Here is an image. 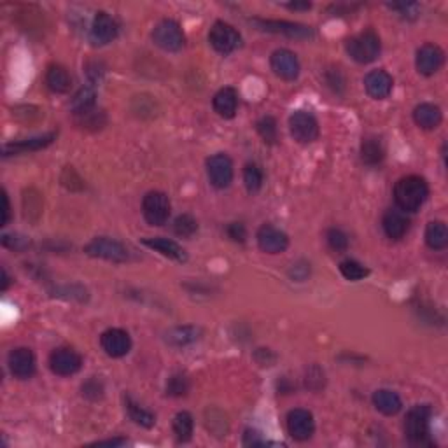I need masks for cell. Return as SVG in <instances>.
<instances>
[{
	"instance_id": "cell-1",
	"label": "cell",
	"mask_w": 448,
	"mask_h": 448,
	"mask_svg": "<svg viewBox=\"0 0 448 448\" xmlns=\"http://www.w3.org/2000/svg\"><path fill=\"white\" fill-rule=\"evenodd\" d=\"M429 196L427 183L418 176H407L400 179L394 187V200L404 214L417 212Z\"/></svg>"
},
{
	"instance_id": "cell-2",
	"label": "cell",
	"mask_w": 448,
	"mask_h": 448,
	"mask_svg": "<svg viewBox=\"0 0 448 448\" xmlns=\"http://www.w3.org/2000/svg\"><path fill=\"white\" fill-rule=\"evenodd\" d=\"M345 49H347L348 56L352 60L357 62V64H371L378 58L380 55V39L375 32L366 30L362 34L355 35V37H351L345 44Z\"/></svg>"
},
{
	"instance_id": "cell-3",
	"label": "cell",
	"mask_w": 448,
	"mask_h": 448,
	"mask_svg": "<svg viewBox=\"0 0 448 448\" xmlns=\"http://www.w3.org/2000/svg\"><path fill=\"white\" fill-rule=\"evenodd\" d=\"M429 418L431 408L427 404H417L411 408L404 420V434L411 445L429 443Z\"/></svg>"
},
{
	"instance_id": "cell-4",
	"label": "cell",
	"mask_w": 448,
	"mask_h": 448,
	"mask_svg": "<svg viewBox=\"0 0 448 448\" xmlns=\"http://www.w3.org/2000/svg\"><path fill=\"white\" fill-rule=\"evenodd\" d=\"M84 252L91 258L105 259V261L112 263H124L130 258V252H128L127 247L121 242L114 239H109V236H97V239L91 240L86 247H84Z\"/></svg>"
},
{
	"instance_id": "cell-5",
	"label": "cell",
	"mask_w": 448,
	"mask_h": 448,
	"mask_svg": "<svg viewBox=\"0 0 448 448\" xmlns=\"http://www.w3.org/2000/svg\"><path fill=\"white\" fill-rule=\"evenodd\" d=\"M153 41L158 48H161L163 51L176 53L179 49L184 48L186 44V37L184 32L180 28V25L174 19H163L158 23L153 30Z\"/></svg>"
},
{
	"instance_id": "cell-6",
	"label": "cell",
	"mask_w": 448,
	"mask_h": 448,
	"mask_svg": "<svg viewBox=\"0 0 448 448\" xmlns=\"http://www.w3.org/2000/svg\"><path fill=\"white\" fill-rule=\"evenodd\" d=\"M172 212V205L170 200L161 191H151L144 196L142 202V214L144 219L151 224V226H163L167 224L168 217Z\"/></svg>"
},
{
	"instance_id": "cell-7",
	"label": "cell",
	"mask_w": 448,
	"mask_h": 448,
	"mask_svg": "<svg viewBox=\"0 0 448 448\" xmlns=\"http://www.w3.org/2000/svg\"><path fill=\"white\" fill-rule=\"evenodd\" d=\"M209 41L210 46H212L217 53H221V55H230V53H233L235 49L240 48L242 37H240L235 26L228 25V23L224 21H216L212 25V28H210Z\"/></svg>"
},
{
	"instance_id": "cell-8",
	"label": "cell",
	"mask_w": 448,
	"mask_h": 448,
	"mask_svg": "<svg viewBox=\"0 0 448 448\" xmlns=\"http://www.w3.org/2000/svg\"><path fill=\"white\" fill-rule=\"evenodd\" d=\"M250 23L258 26L259 30L270 32V34H282L289 39H310L314 37V30L310 26L299 25L292 21H279V19H250Z\"/></svg>"
},
{
	"instance_id": "cell-9",
	"label": "cell",
	"mask_w": 448,
	"mask_h": 448,
	"mask_svg": "<svg viewBox=\"0 0 448 448\" xmlns=\"http://www.w3.org/2000/svg\"><path fill=\"white\" fill-rule=\"evenodd\" d=\"M289 130L296 142L310 144L319 137V123L314 114L306 111H296L289 118Z\"/></svg>"
},
{
	"instance_id": "cell-10",
	"label": "cell",
	"mask_w": 448,
	"mask_h": 448,
	"mask_svg": "<svg viewBox=\"0 0 448 448\" xmlns=\"http://www.w3.org/2000/svg\"><path fill=\"white\" fill-rule=\"evenodd\" d=\"M82 366V357L74 348H56L49 355V368L58 377H71L75 375Z\"/></svg>"
},
{
	"instance_id": "cell-11",
	"label": "cell",
	"mask_w": 448,
	"mask_h": 448,
	"mask_svg": "<svg viewBox=\"0 0 448 448\" xmlns=\"http://www.w3.org/2000/svg\"><path fill=\"white\" fill-rule=\"evenodd\" d=\"M207 176L210 184L217 189L228 187L233 180V161L223 153L214 154L207 160Z\"/></svg>"
},
{
	"instance_id": "cell-12",
	"label": "cell",
	"mask_w": 448,
	"mask_h": 448,
	"mask_svg": "<svg viewBox=\"0 0 448 448\" xmlns=\"http://www.w3.org/2000/svg\"><path fill=\"white\" fill-rule=\"evenodd\" d=\"M288 431L296 441L310 440L315 431L314 415L303 408L291 410L288 413Z\"/></svg>"
},
{
	"instance_id": "cell-13",
	"label": "cell",
	"mask_w": 448,
	"mask_h": 448,
	"mask_svg": "<svg viewBox=\"0 0 448 448\" xmlns=\"http://www.w3.org/2000/svg\"><path fill=\"white\" fill-rule=\"evenodd\" d=\"M100 345L109 357H124L131 351V338L124 329L112 328L102 333Z\"/></svg>"
},
{
	"instance_id": "cell-14",
	"label": "cell",
	"mask_w": 448,
	"mask_h": 448,
	"mask_svg": "<svg viewBox=\"0 0 448 448\" xmlns=\"http://www.w3.org/2000/svg\"><path fill=\"white\" fill-rule=\"evenodd\" d=\"M120 34V26H118L116 19L112 18L107 12L100 11L95 15L93 23H91L90 37L93 41V44L105 46L109 42H112Z\"/></svg>"
},
{
	"instance_id": "cell-15",
	"label": "cell",
	"mask_w": 448,
	"mask_h": 448,
	"mask_svg": "<svg viewBox=\"0 0 448 448\" xmlns=\"http://www.w3.org/2000/svg\"><path fill=\"white\" fill-rule=\"evenodd\" d=\"M9 370L19 380H26V378H32L35 375V370H37V362H35V355L30 348L19 347L15 348V351L9 354L8 359Z\"/></svg>"
},
{
	"instance_id": "cell-16",
	"label": "cell",
	"mask_w": 448,
	"mask_h": 448,
	"mask_svg": "<svg viewBox=\"0 0 448 448\" xmlns=\"http://www.w3.org/2000/svg\"><path fill=\"white\" fill-rule=\"evenodd\" d=\"M258 245L266 254H280L289 247V236L272 224H263L258 230Z\"/></svg>"
},
{
	"instance_id": "cell-17",
	"label": "cell",
	"mask_w": 448,
	"mask_h": 448,
	"mask_svg": "<svg viewBox=\"0 0 448 448\" xmlns=\"http://www.w3.org/2000/svg\"><path fill=\"white\" fill-rule=\"evenodd\" d=\"M270 65H272V71L284 81H295L301 71L298 58L289 49H277L270 58Z\"/></svg>"
},
{
	"instance_id": "cell-18",
	"label": "cell",
	"mask_w": 448,
	"mask_h": 448,
	"mask_svg": "<svg viewBox=\"0 0 448 448\" xmlns=\"http://www.w3.org/2000/svg\"><path fill=\"white\" fill-rule=\"evenodd\" d=\"M445 62V53L441 51L440 46L436 44H424L422 48L417 51V58H415V65L417 71L422 75H434Z\"/></svg>"
},
{
	"instance_id": "cell-19",
	"label": "cell",
	"mask_w": 448,
	"mask_h": 448,
	"mask_svg": "<svg viewBox=\"0 0 448 448\" xmlns=\"http://www.w3.org/2000/svg\"><path fill=\"white\" fill-rule=\"evenodd\" d=\"M55 138H56V133L55 131H51V133L41 135V137L25 138V140H18V142H9L2 147V156H15V154L41 151L44 149V147H48L49 144H53Z\"/></svg>"
},
{
	"instance_id": "cell-20",
	"label": "cell",
	"mask_w": 448,
	"mask_h": 448,
	"mask_svg": "<svg viewBox=\"0 0 448 448\" xmlns=\"http://www.w3.org/2000/svg\"><path fill=\"white\" fill-rule=\"evenodd\" d=\"M382 226H384V232L389 239L400 240L407 235L408 228H410V219H408L403 210L389 209L387 212L384 214Z\"/></svg>"
},
{
	"instance_id": "cell-21",
	"label": "cell",
	"mask_w": 448,
	"mask_h": 448,
	"mask_svg": "<svg viewBox=\"0 0 448 448\" xmlns=\"http://www.w3.org/2000/svg\"><path fill=\"white\" fill-rule=\"evenodd\" d=\"M392 81L391 74L385 71H373L364 77V88H366L368 95L373 97L375 100H384L391 95L392 91Z\"/></svg>"
},
{
	"instance_id": "cell-22",
	"label": "cell",
	"mask_w": 448,
	"mask_h": 448,
	"mask_svg": "<svg viewBox=\"0 0 448 448\" xmlns=\"http://www.w3.org/2000/svg\"><path fill=\"white\" fill-rule=\"evenodd\" d=\"M142 243L146 247H149V249L160 252V254L165 256V258H170L174 259V261H179V263L187 261L186 250H184L179 243L174 242V240L163 239V236H154V239H144Z\"/></svg>"
},
{
	"instance_id": "cell-23",
	"label": "cell",
	"mask_w": 448,
	"mask_h": 448,
	"mask_svg": "<svg viewBox=\"0 0 448 448\" xmlns=\"http://www.w3.org/2000/svg\"><path fill=\"white\" fill-rule=\"evenodd\" d=\"M214 111L224 120H232L239 109V93L233 88H223L214 95Z\"/></svg>"
},
{
	"instance_id": "cell-24",
	"label": "cell",
	"mask_w": 448,
	"mask_h": 448,
	"mask_svg": "<svg viewBox=\"0 0 448 448\" xmlns=\"http://www.w3.org/2000/svg\"><path fill=\"white\" fill-rule=\"evenodd\" d=\"M202 338V329L196 326H177V328L168 329L165 335V342L172 347H187Z\"/></svg>"
},
{
	"instance_id": "cell-25",
	"label": "cell",
	"mask_w": 448,
	"mask_h": 448,
	"mask_svg": "<svg viewBox=\"0 0 448 448\" xmlns=\"http://www.w3.org/2000/svg\"><path fill=\"white\" fill-rule=\"evenodd\" d=\"M413 120L422 130H434V128H438L441 124L443 114H441V109L438 105L420 104L415 107Z\"/></svg>"
},
{
	"instance_id": "cell-26",
	"label": "cell",
	"mask_w": 448,
	"mask_h": 448,
	"mask_svg": "<svg viewBox=\"0 0 448 448\" xmlns=\"http://www.w3.org/2000/svg\"><path fill=\"white\" fill-rule=\"evenodd\" d=\"M46 84L55 93H67L72 86V77L62 65H51L46 72Z\"/></svg>"
},
{
	"instance_id": "cell-27",
	"label": "cell",
	"mask_w": 448,
	"mask_h": 448,
	"mask_svg": "<svg viewBox=\"0 0 448 448\" xmlns=\"http://www.w3.org/2000/svg\"><path fill=\"white\" fill-rule=\"evenodd\" d=\"M373 404L380 413L384 415H396L403 408L401 398L396 392L389 391V389H380L373 394Z\"/></svg>"
},
{
	"instance_id": "cell-28",
	"label": "cell",
	"mask_w": 448,
	"mask_h": 448,
	"mask_svg": "<svg viewBox=\"0 0 448 448\" xmlns=\"http://www.w3.org/2000/svg\"><path fill=\"white\" fill-rule=\"evenodd\" d=\"M23 214L25 219L30 223H37L39 217L42 214V196L37 189L30 187V189L23 191Z\"/></svg>"
},
{
	"instance_id": "cell-29",
	"label": "cell",
	"mask_w": 448,
	"mask_h": 448,
	"mask_svg": "<svg viewBox=\"0 0 448 448\" xmlns=\"http://www.w3.org/2000/svg\"><path fill=\"white\" fill-rule=\"evenodd\" d=\"M385 158L384 144L378 137H366L361 144V160L366 165H378Z\"/></svg>"
},
{
	"instance_id": "cell-30",
	"label": "cell",
	"mask_w": 448,
	"mask_h": 448,
	"mask_svg": "<svg viewBox=\"0 0 448 448\" xmlns=\"http://www.w3.org/2000/svg\"><path fill=\"white\" fill-rule=\"evenodd\" d=\"M426 243L433 250H441L448 245V228L443 221H433L427 224Z\"/></svg>"
},
{
	"instance_id": "cell-31",
	"label": "cell",
	"mask_w": 448,
	"mask_h": 448,
	"mask_svg": "<svg viewBox=\"0 0 448 448\" xmlns=\"http://www.w3.org/2000/svg\"><path fill=\"white\" fill-rule=\"evenodd\" d=\"M172 427L177 440H179L180 443H186V441H189L191 436H193V429H194L193 415L187 413V411H179V413L174 417Z\"/></svg>"
},
{
	"instance_id": "cell-32",
	"label": "cell",
	"mask_w": 448,
	"mask_h": 448,
	"mask_svg": "<svg viewBox=\"0 0 448 448\" xmlns=\"http://www.w3.org/2000/svg\"><path fill=\"white\" fill-rule=\"evenodd\" d=\"M95 91L91 88H81V90L75 93V97L72 98V111L74 114H86V112L93 111L95 109Z\"/></svg>"
},
{
	"instance_id": "cell-33",
	"label": "cell",
	"mask_w": 448,
	"mask_h": 448,
	"mask_svg": "<svg viewBox=\"0 0 448 448\" xmlns=\"http://www.w3.org/2000/svg\"><path fill=\"white\" fill-rule=\"evenodd\" d=\"M127 408H128V413H130V418L133 420L135 424H138V426L142 427H153L154 426V415L151 413V411L144 410L142 407H138L137 403H133V401L130 400V398H127Z\"/></svg>"
},
{
	"instance_id": "cell-34",
	"label": "cell",
	"mask_w": 448,
	"mask_h": 448,
	"mask_svg": "<svg viewBox=\"0 0 448 448\" xmlns=\"http://www.w3.org/2000/svg\"><path fill=\"white\" fill-rule=\"evenodd\" d=\"M243 183L249 193H258L263 186V172L261 168L254 163L245 165L243 168Z\"/></svg>"
},
{
	"instance_id": "cell-35",
	"label": "cell",
	"mask_w": 448,
	"mask_h": 448,
	"mask_svg": "<svg viewBox=\"0 0 448 448\" xmlns=\"http://www.w3.org/2000/svg\"><path fill=\"white\" fill-rule=\"evenodd\" d=\"M256 127H258V133L261 135V138L266 144H270V146L277 144V140H279V128H277L275 118L272 116L261 118Z\"/></svg>"
},
{
	"instance_id": "cell-36",
	"label": "cell",
	"mask_w": 448,
	"mask_h": 448,
	"mask_svg": "<svg viewBox=\"0 0 448 448\" xmlns=\"http://www.w3.org/2000/svg\"><path fill=\"white\" fill-rule=\"evenodd\" d=\"M174 232L179 236H184V239H189L194 233L198 232V221L194 219L189 214H183V216L177 217L174 221Z\"/></svg>"
},
{
	"instance_id": "cell-37",
	"label": "cell",
	"mask_w": 448,
	"mask_h": 448,
	"mask_svg": "<svg viewBox=\"0 0 448 448\" xmlns=\"http://www.w3.org/2000/svg\"><path fill=\"white\" fill-rule=\"evenodd\" d=\"M189 392V380L186 375L176 373L168 378L167 382V394L172 398H183Z\"/></svg>"
},
{
	"instance_id": "cell-38",
	"label": "cell",
	"mask_w": 448,
	"mask_h": 448,
	"mask_svg": "<svg viewBox=\"0 0 448 448\" xmlns=\"http://www.w3.org/2000/svg\"><path fill=\"white\" fill-rule=\"evenodd\" d=\"M340 272L342 275L345 277L351 282H357V280H362L364 277H368V268L362 266L361 263L354 261V259H347V261L340 263Z\"/></svg>"
},
{
	"instance_id": "cell-39",
	"label": "cell",
	"mask_w": 448,
	"mask_h": 448,
	"mask_svg": "<svg viewBox=\"0 0 448 448\" xmlns=\"http://www.w3.org/2000/svg\"><path fill=\"white\" fill-rule=\"evenodd\" d=\"M205 418L209 431H212L216 436H226V433H228V422H226V417L221 411L207 410Z\"/></svg>"
},
{
	"instance_id": "cell-40",
	"label": "cell",
	"mask_w": 448,
	"mask_h": 448,
	"mask_svg": "<svg viewBox=\"0 0 448 448\" xmlns=\"http://www.w3.org/2000/svg\"><path fill=\"white\" fill-rule=\"evenodd\" d=\"M326 240H328L329 247H331L333 250H336V252H344V250H347L348 247L347 235L338 228L328 230V233H326Z\"/></svg>"
},
{
	"instance_id": "cell-41",
	"label": "cell",
	"mask_w": 448,
	"mask_h": 448,
	"mask_svg": "<svg viewBox=\"0 0 448 448\" xmlns=\"http://www.w3.org/2000/svg\"><path fill=\"white\" fill-rule=\"evenodd\" d=\"M62 184H64V186L71 191H79L84 187L81 177L74 172V168L72 167H67L64 170V176H62Z\"/></svg>"
},
{
	"instance_id": "cell-42",
	"label": "cell",
	"mask_w": 448,
	"mask_h": 448,
	"mask_svg": "<svg viewBox=\"0 0 448 448\" xmlns=\"http://www.w3.org/2000/svg\"><path fill=\"white\" fill-rule=\"evenodd\" d=\"M389 8L400 12L403 18H417L418 16V4L415 2H398V4H387Z\"/></svg>"
},
{
	"instance_id": "cell-43",
	"label": "cell",
	"mask_w": 448,
	"mask_h": 448,
	"mask_svg": "<svg viewBox=\"0 0 448 448\" xmlns=\"http://www.w3.org/2000/svg\"><path fill=\"white\" fill-rule=\"evenodd\" d=\"M102 394H104V387L97 378H91L82 385V396L90 398V400H98V398H102Z\"/></svg>"
},
{
	"instance_id": "cell-44",
	"label": "cell",
	"mask_w": 448,
	"mask_h": 448,
	"mask_svg": "<svg viewBox=\"0 0 448 448\" xmlns=\"http://www.w3.org/2000/svg\"><path fill=\"white\" fill-rule=\"evenodd\" d=\"M228 235H230V239L235 240V242L243 243V242H245V239H247L245 226H243L242 223H232L228 226Z\"/></svg>"
},
{
	"instance_id": "cell-45",
	"label": "cell",
	"mask_w": 448,
	"mask_h": 448,
	"mask_svg": "<svg viewBox=\"0 0 448 448\" xmlns=\"http://www.w3.org/2000/svg\"><path fill=\"white\" fill-rule=\"evenodd\" d=\"M289 275L292 277L295 280H298V282H301V280H305L306 277L310 275V265H306V263H296V265H292V268L289 270Z\"/></svg>"
},
{
	"instance_id": "cell-46",
	"label": "cell",
	"mask_w": 448,
	"mask_h": 448,
	"mask_svg": "<svg viewBox=\"0 0 448 448\" xmlns=\"http://www.w3.org/2000/svg\"><path fill=\"white\" fill-rule=\"evenodd\" d=\"M243 445L245 447H263V445H266V441L263 440V436L258 431L247 429L245 434H243Z\"/></svg>"
},
{
	"instance_id": "cell-47",
	"label": "cell",
	"mask_w": 448,
	"mask_h": 448,
	"mask_svg": "<svg viewBox=\"0 0 448 448\" xmlns=\"http://www.w3.org/2000/svg\"><path fill=\"white\" fill-rule=\"evenodd\" d=\"M26 239H21V236L18 235H4L2 236V245L4 247H9V249H15V250H21L26 247Z\"/></svg>"
},
{
	"instance_id": "cell-48",
	"label": "cell",
	"mask_w": 448,
	"mask_h": 448,
	"mask_svg": "<svg viewBox=\"0 0 448 448\" xmlns=\"http://www.w3.org/2000/svg\"><path fill=\"white\" fill-rule=\"evenodd\" d=\"M9 217H11V205H9L8 193L2 191V219H0V226H6L9 223Z\"/></svg>"
},
{
	"instance_id": "cell-49",
	"label": "cell",
	"mask_w": 448,
	"mask_h": 448,
	"mask_svg": "<svg viewBox=\"0 0 448 448\" xmlns=\"http://www.w3.org/2000/svg\"><path fill=\"white\" fill-rule=\"evenodd\" d=\"M288 9H292V11H308L312 8L310 2H289V4H284Z\"/></svg>"
},
{
	"instance_id": "cell-50",
	"label": "cell",
	"mask_w": 448,
	"mask_h": 448,
	"mask_svg": "<svg viewBox=\"0 0 448 448\" xmlns=\"http://www.w3.org/2000/svg\"><path fill=\"white\" fill-rule=\"evenodd\" d=\"M98 447H121V445H127V440L124 438H114V440H104L98 441Z\"/></svg>"
},
{
	"instance_id": "cell-51",
	"label": "cell",
	"mask_w": 448,
	"mask_h": 448,
	"mask_svg": "<svg viewBox=\"0 0 448 448\" xmlns=\"http://www.w3.org/2000/svg\"><path fill=\"white\" fill-rule=\"evenodd\" d=\"M2 291H6V289H8V284H9V277H8V273H6V270H2Z\"/></svg>"
}]
</instances>
